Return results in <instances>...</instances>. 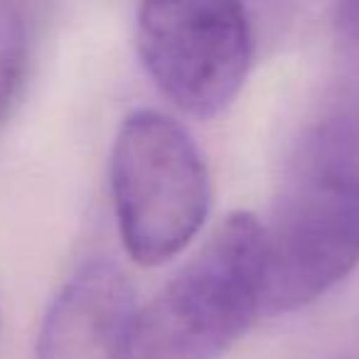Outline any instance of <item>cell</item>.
<instances>
[{"label": "cell", "instance_id": "1", "mask_svg": "<svg viewBox=\"0 0 359 359\" xmlns=\"http://www.w3.org/2000/svg\"><path fill=\"white\" fill-rule=\"evenodd\" d=\"M359 264V118L327 116L300 143L264 226V308L318 300Z\"/></svg>", "mask_w": 359, "mask_h": 359}, {"label": "cell", "instance_id": "2", "mask_svg": "<svg viewBox=\"0 0 359 359\" xmlns=\"http://www.w3.org/2000/svg\"><path fill=\"white\" fill-rule=\"evenodd\" d=\"M264 308V226L229 215L172 280L138 308L118 359H217Z\"/></svg>", "mask_w": 359, "mask_h": 359}, {"label": "cell", "instance_id": "3", "mask_svg": "<svg viewBox=\"0 0 359 359\" xmlns=\"http://www.w3.org/2000/svg\"><path fill=\"white\" fill-rule=\"evenodd\" d=\"M111 192L130 259L158 266L185 249L210 212V175L200 148L158 111L123 118L111 150Z\"/></svg>", "mask_w": 359, "mask_h": 359}, {"label": "cell", "instance_id": "4", "mask_svg": "<svg viewBox=\"0 0 359 359\" xmlns=\"http://www.w3.org/2000/svg\"><path fill=\"white\" fill-rule=\"evenodd\" d=\"M135 45L160 91L197 118L236 99L254 60V30L239 3H143Z\"/></svg>", "mask_w": 359, "mask_h": 359}, {"label": "cell", "instance_id": "5", "mask_svg": "<svg viewBox=\"0 0 359 359\" xmlns=\"http://www.w3.org/2000/svg\"><path fill=\"white\" fill-rule=\"evenodd\" d=\"M135 313V290L123 271L89 261L47 308L35 359H118Z\"/></svg>", "mask_w": 359, "mask_h": 359}, {"label": "cell", "instance_id": "6", "mask_svg": "<svg viewBox=\"0 0 359 359\" xmlns=\"http://www.w3.org/2000/svg\"><path fill=\"white\" fill-rule=\"evenodd\" d=\"M30 57V20L20 3L0 0V123L11 114Z\"/></svg>", "mask_w": 359, "mask_h": 359}, {"label": "cell", "instance_id": "7", "mask_svg": "<svg viewBox=\"0 0 359 359\" xmlns=\"http://www.w3.org/2000/svg\"><path fill=\"white\" fill-rule=\"evenodd\" d=\"M332 25L342 74L359 96V0L334 6Z\"/></svg>", "mask_w": 359, "mask_h": 359}]
</instances>
